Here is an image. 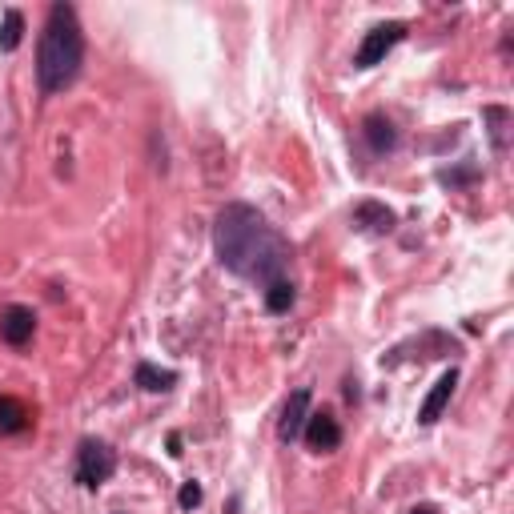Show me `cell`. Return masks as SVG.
I'll return each mask as SVG.
<instances>
[{
  "instance_id": "9a60e30c",
  "label": "cell",
  "mask_w": 514,
  "mask_h": 514,
  "mask_svg": "<svg viewBox=\"0 0 514 514\" xmlns=\"http://www.w3.org/2000/svg\"><path fill=\"white\" fill-rule=\"evenodd\" d=\"M482 117L494 125V129H490V141H494V149H498V153H506V125H510V113H506V109H498V105H490Z\"/></svg>"
},
{
  "instance_id": "8992f818",
  "label": "cell",
  "mask_w": 514,
  "mask_h": 514,
  "mask_svg": "<svg viewBox=\"0 0 514 514\" xmlns=\"http://www.w3.org/2000/svg\"><path fill=\"white\" fill-rule=\"evenodd\" d=\"M37 334V314L29 306H5L0 310V338L9 346H29Z\"/></svg>"
},
{
  "instance_id": "277c9868",
  "label": "cell",
  "mask_w": 514,
  "mask_h": 514,
  "mask_svg": "<svg viewBox=\"0 0 514 514\" xmlns=\"http://www.w3.org/2000/svg\"><path fill=\"white\" fill-rule=\"evenodd\" d=\"M402 41H406V25H402V21H382V25H374V29L362 37L358 53H354V69H374V65H382L386 53H390L394 45H402Z\"/></svg>"
},
{
  "instance_id": "3957f363",
  "label": "cell",
  "mask_w": 514,
  "mask_h": 514,
  "mask_svg": "<svg viewBox=\"0 0 514 514\" xmlns=\"http://www.w3.org/2000/svg\"><path fill=\"white\" fill-rule=\"evenodd\" d=\"M117 474V450L101 438H85L77 446V466H73V478L85 486V490H97L105 486L109 478Z\"/></svg>"
},
{
  "instance_id": "5bb4252c",
  "label": "cell",
  "mask_w": 514,
  "mask_h": 514,
  "mask_svg": "<svg viewBox=\"0 0 514 514\" xmlns=\"http://www.w3.org/2000/svg\"><path fill=\"white\" fill-rule=\"evenodd\" d=\"M21 41H25V13H21V9H9L5 21H0V49L17 53Z\"/></svg>"
},
{
  "instance_id": "9c48e42d",
  "label": "cell",
  "mask_w": 514,
  "mask_h": 514,
  "mask_svg": "<svg viewBox=\"0 0 514 514\" xmlns=\"http://www.w3.org/2000/svg\"><path fill=\"white\" fill-rule=\"evenodd\" d=\"M362 137H366L370 153H378V157H386V153L398 149V129H394V121L382 117V113H370V117L362 121Z\"/></svg>"
},
{
  "instance_id": "4fadbf2b",
  "label": "cell",
  "mask_w": 514,
  "mask_h": 514,
  "mask_svg": "<svg viewBox=\"0 0 514 514\" xmlns=\"http://www.w3.org/2000/svg\"><path fill=\"white\" fill-rule=\"evenodd\" d=\"M262 298H266V310H270V314H290V306L298 302V290H294V282H290V278H282V282L266 286V290H262Z\"/></svg>"
},
{
  "instance_id": "7c38bea8",
  "label": "cell",
  "mask_w": 514,
  "mask_h": 514,
  "mask_svg": "<svg viewBox=\"0 0 514 514\" xmlns=\"http://www.w3.org/2000/svg\"><path fill=\"white\" fill-rule=\"evenodd\" d=\"M133 382H137L141 390H149V394H165V390L177 386V370H161V366H153V362H137Z\"/></svg>"
},
{
  "instance_id": "ba28073f",
  "label": "cell",
  "mask_w": 514,
  "mask_h": 514,
  "mask_svg": "<svg viewBox=\"0 0 514 514\" xmlns=\"http://www.w3.org/2000/svg\"><path fill=\"white\" fill-rule=\"evenodd\" d=\"M306 418H310V390L302 386V390L290 394V402H286V410H282V418H278V438H282L286 446H294V442L302 438V430H306Z\"/></svg>"
},
{
  "instance_id": "5b68a950",
  "label": "cell",
  "mask_w": 514,
  "mask_h": 514,
  "mask_svg": "<svg viewBox=\"0 0 514 514\" xmlns=\"http://www.w3.org/2000/svg\"><path fill=\"white\" fill-rule=\"evenodd\" d=\"M302 438H306V446H310V450L330 454V450H338V446H342V422H338L330 410H310Z\"/></svg>"
},
{
  "instance_id": "2e32d148",
  "label": "cell",
  "mask_w": 514,
  "mask_h": 514,
  "mask_svg": "<svg viewBox=\"0 0 514 514\" xmlns=\"http://www.w3.org/2000/svg\"><path fill=\"white\" fill-rule=\"evenodd\" d=\"M177 506H181V510L201 506V486H197V482H185V486H181V494H177Z\"/></svg>"
},
{
  "instance_id": "6da1fadb",
  "label": "cell",
  "mask_w": 514,
  "mask_h": 514,
  "mask_svg": "<svg viewBox=\"0 0 514 514\" xmlns=\"http://www.w3.org/2000/svg\"><path fill=\"white\" fill-rule=\"evenodd\" d=\"M213 249H217V262L253 282V286H274L282 278H290L294 266V249L290 241L270 225L266 213H257L245 201H229L217 221H213Z\"/></svg>"
},
{
  "instance_id": "e0dca14e",
  "label": "cell",
  "mask_w": 514,
  "mask_h": 514,
  "mask_svg": "<svg viewBox=\"0 0 514 514\" xmlns=\"http://www.w3.org/2000/svg\"><path fill=\"white\" fill-rule=\"evenodd\" d=\"M410 514H438V510H434V506H430V502H422V506H414V510H410Z\"/></svg>"
},
{
  "instance_id": "52a82bcc",
  "label": "cell",
  "mask_w": 514,
  "mask_h": 514,
  "mask_svg": "<svg viewBox=\"0 0 514 514\" xmlns=\"http://www.w3.org/2000/svg\"><path fill=\"white\" fill-rule=\"evenodd\" d=\"M454 390H458V370L450 366L434 386H430V394H426V402L418 406V426H434L438 418H442V410L450 406V398H454Z\"/></svg>"
},
{
  "instance_id": "8fae6325",
  "label": "cell",
  "mask_w": 514,
  "mask_h": 514,
  "mask_svg": "<svg viewBox=\"0 0 514 514\" xmlns=\"http://www.w3.org/2000/svg\"><path fill=\"white\" fill-rule=\"evenodd\" d=\"M29 422H33V414L21 398L0 394V434H21V430H29Z\"/></svg>"
},
{
  "instance_id": "7a4b0ae2",
  "label": "cell",
  "mask_w": 514,
  "mask_h": 514,
  "mask_svg": "<svg viewBox=\"0 0 514 514\" xmlns=\"http://www.w3.org/2000/svg\"><path fill=\"white\" fill-rule=\"evenodd\" d=\"M81 65H85V29H81V17H77L73 5L57 0V5L49 9L41 45H37V85H41V93L45 97L65 93L81 77Z\"/></svg>"
},
{
  "instance_id": "30bf717a",
  "label": "cell",
  "mask_w": 514,
  "mask_h": 514,
  "mask_svg": "<svg viewBox=\"0 0 514 514\" xmlns=\"http://www.w3.org/2000/svg\"><path fill=\"white\" fill-rule=\"evenodd\" d=\"M354 225H362V229H370V233H390V229L398 225V213L386 209L382 201H362V205L354 209Z\"/></svg>"
}]
</instances>
